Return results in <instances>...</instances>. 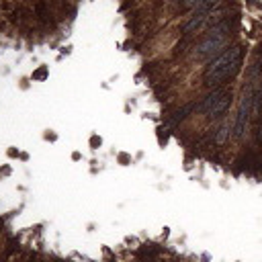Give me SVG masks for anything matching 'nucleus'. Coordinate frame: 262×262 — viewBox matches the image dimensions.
<instances>
[{"mask_svg": "<svg viewBox=\"0 0 262 262\" xmlns=\"http://www.w3.org/2000/svg\"><path fill=\"white\" fill-rule=\"evenodd\" d=\"M242 58H244V49L240 45H234L226 51H221L219 56H215L209 66L205 68V84L207 86H219L234 78L240 68H242Z\"/></svg>", "mask_w": 262, "mask_h": 262, "instance_id": "1", "label": "nucleus"}, {"mask_svg": "<svg viewBox=\"0 0 262 262\" xmlns=\"http://www.w3.org/2000/svg\"><path fill=\"white\" fill-rule=\"evenodd\" d=\"M45 3H47V0H45Z\"/></svg>", "mask_w": 262, "mask_h": 262, "instance_id": "8", "label": "nucleus"}, {"mask_svg": "<svg viewBox=\"0 0 262 262\" xmlns=\"http://www.w3.org/2000/svg\"><path fill=\"white\" fill-rule=\"evenodd\" d=\"M33 76H35V78H43V76H45V68H41V70H39V72H35Z\"/></svg>", "mask_w": 262, "mask_h": 262, "instance_id": "7", "label": "nucleus"}, {"mask_svg": "<svg viewBox=\"0 0 262 262\" xmlns=\"http://www.w3.org/2000/svg\"><path fill=\"white\" fill-rule=\"evenodd\" d=\"M232 102H234V94L232 90H215L211 92L209 96H205L201 102H199V111L209 115L211 119H217L221 117L230 107H232Z\"/></svg>", "mask_w": 262, "mask_h": 262, "instance_id": "3", "label": "nucleus"}, {"mask_svg": "<svg viewBox=\"0 0 262 262\" xmlns=\"http://www.w3.org/2000/svg\"><path fill=\"white\" fill-rule=\"evenodd\" d=\"M252 100H254L252 88H248V90L244 92L240 111H238V115H236V125H234V137H236V139H240V137L246 133V127H248V121H250V115H252V109H250Z\"/></svg>", "mask_w": 262, "mask_h": 262, "instance_id": "4", "label": "nucleus"}, {"mask_svg": "<svg viewBox=\"0 0 262 262\" xmlns=\"http://www.w3.org/2000/svg\"><path fill=\"white\" fill-rule=\"evenodd\" d=\"M228 37H230L228 23H221L213 29H209V33L199 41V45L193 51L195 60H209L213 56H219V51L228 45Z\"/></svg>", "mask_w": 262, "mask_h": 262, "instance_id": "2", "label": "nucleus"}, {"mask_svg": "<svg viewBox=\"0 0 262 262\" xmlns=\"http://www.w3.org/2000/svg\"><path fill=\"white\" fill-rule=\"evenodd\" d=\"M203 3V0H184V9H189V11H195L199 5Z\"/></svg>", "mask_w": 262, "mask_h": 262, "instance_id": "6", "label": "nucleus"}, {"mask_svg": "<svg viewBox=\"0 0 262 262\" xmlns=\"http://www.w3.org/2000/svg\"><path fill=\"white\" fill-rule=\"evenodd\" d=\"M232 131H234V123H232V121H223L221 127L217 129V133H215V143H217V145H223V143L230 139Z\"/></svg>", "mask_w": 262, "mask_h": 262, "instance_id": "5", "label": "nucleus"}]
</instances>
